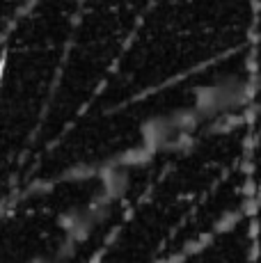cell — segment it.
<instances>
[{
  "instance_id": "cell-1",
  "label": "cell",
  "mask_w": 261,
  "mask_h": 263,
  "mask_svg": "<svg viewBox=\"0 0 261 263\" xmlns=\"http://www.w3.org/2000/svg\"><path fill=\"white\" fill-rule=\"evenodd\" d=\"M248 101V83L238 78H222L218 83L202 85L195 92L193 112L202 119H218L234 112Z\"/></svg>"
},
{
  "instance_id": "cell-3",
  "label": "cell",
  "mask_w": 261,
  "mask_h": 263,
  "mask_svg": "<svg viewBox=\"0 0 261 263\" xmlns=\"http://www.w3.org/2000/svg\"><path fill=\"white\" fill-rule=\"evenodd\" d=\"M32 263H51V261H44V259H37V261H32Z\"/></svg>"
},
{
  "instance_id": "cell-2",
  "label": "cell",
  "mask_w": 261,
  "mask_h": 263,
  "mask_svg": "<svg viewBox=\"0 0 261 263\" xmlns=\"http://www.w3.org/2000/svg\"><path fill=\"white\" fill-rule=\"evenodd\" d=\"M101 188H103V197L101 201L110 204V201L119 199V197L126 192L128 188V179H126V172L122 170V165H110V167H103L101 174Z\"/></svg>"
}]
</instances>
